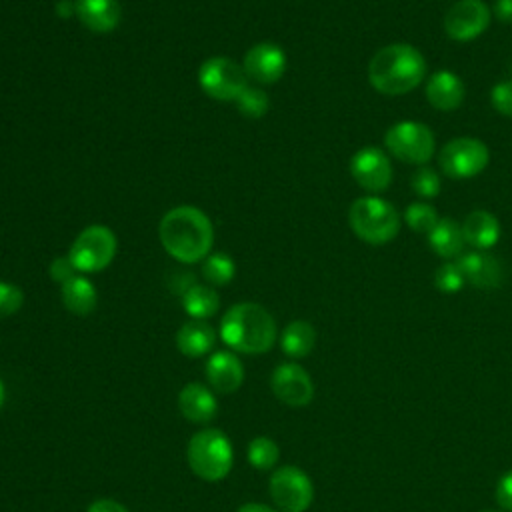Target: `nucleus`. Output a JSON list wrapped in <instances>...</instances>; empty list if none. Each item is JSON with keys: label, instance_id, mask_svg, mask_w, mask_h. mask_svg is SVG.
I'll use <instances>...</instances> for the list:
<instances>
[{"label": "nucleus", "instance_id": "58836bf2", "mask_svg": "<svg viewBox=\"0 0 512 512\" xmlns=\"http://www.w3.org/2000/svg\"><path fill=\"white\" fill-rule=\"evenodd\" d=\"M56 14H58L60 18H68V16L76 14V4H72V0H62V2L58 4V8H56Z\"/></svg>", "mask_w": 512, "mask_h": 512}, {"label": "nucleus", "instance_id": "c756f323", "mask_svg": "<svg viewBox=\"0 0 512 512\" xmlns=\"http://www.w3.org/2000/svg\"><path fill=\"white\" fill-rule=\"evenodd\" d=\"M410 186L412 190L422 196V198H434L440 192V176L436 170H432L430 166H420L416 168V172L410 178Z\"/></svg>", "mask_w": 512, "mask_h": 512}, {"label": "nucleus", "instance_id": "72a5a7b5", "mask_svg": "<svg viewBox=\"0 0 512 512\" xmlns=\"http://www.w3.org/2000/svg\"><path fill=\"white\" fill-rule=\"evenodd\" d=\"M74 272H78V270L74 268V264H72V260H70L68 256L54 258L52 264H50V278H52L54 282H58V284H64V282H68L70 278H74V276H76Z\"/></svg>", "mask_w": 512, "mask_h": 512}, {"label": "nucleus", "instance_id": "6ab92c4d", "mask_svg": "<svg viewBox=\"0 0 512 512\" xmlns=\"http://www.w3.org/2000/svg\"><path fill=\"white\" fill-rule=\"evenodd\" d=\"M78 20L92 32H110L118 26L122 10L118 0H76Z\"/></svg>", "mask_w": 512, "mask_h": 512}, {"label": "nucleus", "instance_id": "f704fd0d", "mask_svg": "<svg viewBox=\"0 0 512 512\" xmlns=\"http://www.w3.org/2000/svg\"><path fill=\"white\" fill-rule=\"evenodd\" d=\"M496 502L506 512H512V470L506 472L496 484Z\"/></svg>", "mask_w": 512, "mask_h": 512}, {"label": "nucleus", "instance_id": "4c0bfd02", "mask_svg": "<svg viewBox=\"0 0 512 512\" xmlns=\"http://www.w3.org/2000/svg\"><path fill=\"white\" fill-rule=\"evenodd\" d=\"M236 512H278L266 504H258V502H248V504H242Z\"/></svg>", "mask_w": 512, "mask_h": 512}, {"label": "nucleus", "instance_id": "c9c22d12", "mask_svg": "<svg viewBox=\"0 0 512 512\" xmlns=\"http://www.w3.org/2000/svg\"><path fill=\"white\" fill-rule=\"evenodd\" d=\"M86 512H130V510L126 506H122L120 502H116V500L102 498V500L92 502Z\"/></svg>", "mask_w": 512, "mask_h": 512}, {"label": "nucleus", "instance_id": "a878e982", "mask_svg": "<svg viewBox=\"0 0 512 512\" xmlns=\"http://www.w3.org/2000/svg\"><path fill=\"white\" fill-rule=\"evenodd\" d=\"M234 274V260L224 252H210L202 260V278L208 282V286H226Z\"/></svg>", "mask_w": 512, "mask_h": 512}, {"label": "nucleus", "instance_id": "7c9ffc66", "mask_svg": "<svg viewBox=\"0 0 512 512\" xmlns=\"http://www.w3.org/2000/svg\"><path fill=\"white\" fill-rule=\"evenodd\" d=\"M434 284H436V288L440 292L454 294V292H458L466 284V280H464V276H462V272H460L456 262H444L434 272Z\"/></svg>", "mask_w": 512, "mask_h": 512}, {"label": "nucleus", "instance_id": "79ce46f5", "mask_svg": "<svg viewBox=\"0 0 512 512\" xmlns=\"http://www.w3.org/2000/svg\"><path fill=\"white\" fill-rule=\"evenodd\" d=\"M60 2H62V0H60Z\"/></svg>", "mask_w": 512, "mask_h": 512}, {"label": "nucleus", "instance_id": "0eeeda50", "mask_svg": "<svg viewBox=\"0 0 512 512\" xmlns=\"http://www.w3.org/2000/svg\"><path fill=\"white\" fill-rule=\"evenodd\" d=\"M384 144L394 158L416 166H424L434 156L436 148L434 132L428 126L412 120L390 126L384 136Z\"/></svg>", "mask_w": 512, "mask_h": 512}, {"label": "nucleus", "instance_id": "a211bd4d", "mask_svg": "<svg viewBox=\"0 0 512 512\" xmlns=\"http://www.w3.org/2000/svg\"><path fill=\"white\" fill-rule=\"evenodd\" d=\"M178 408L186 420L206 424L218 412V402L210 388L198 382H190L178 394Z\"/></svg>", "mask_w": 512, "mask_h": 512}, {"label": "nucleus", "instance_id": "4be33fe9", "mask_svg": "<svg viewBox=\"0 0 512 512\" xmlns=\"http://www.w3.org/2000/svg\"><path fill=\"white\" fill-rule=\"evenodd\" d=\"M62 304L76 316H88L98 304V292L88 278L74 276L62 284Z\"/></svg>", "mask_w": 512, "mask_h": 512}, {"label": "nucleus", "instance_id": "6e6552de", "mask_svg": "<svg viewBox=\"0 0 512 512\" xmlns=\"http://www.w3.org/2000/svg\"><path fill=\"white\" fill-rule=\"evenodd\" d=\"M490 162L488 146L472 136H458L446 142L440 150L438 164L450 178L464 180L480 174Z\"/></svg>", "mask_w": 512, "mask_h": 512}, {"label": "nucleus", "instance_id": "393cba45", "mask_svg": "<svg viewBox=\"0 0 512 512\" xmlns=\"http://www.w3.org/2000/svg\"><path fill=\"white\" fill-rule=\"evenodd\" d=\"M182 306L186 314L194 320H206L216 314L220 300L212 286L206 284H192L182 292Z\"/></svg>", "mask_w": 512, "mask_h": 512}, {"label": "nucleus", "instance_id": "f3484780", "mask_svg": "<svg viewBox=\"0 0 512 512\" xmlns=\"http://www.w3.org/2000/svg\"><path fill=\"white\" fill-rule=\"evenodd\" d=\"M466 96L464 82L452 70H436L426 82V100L432 108L450 112L456 110Z\"/></svg>", "mask_w": 512, "mask_h": 512}, {"label": "nucleus", "instance_id": "ddd939ff", "mask_svg": "<svg viewBox=\"0 0 512 512\" xmlns=\"http://www.w3.org/2000/svg\"><path fill=\"white\" fill-rule=\"evenodd\" d=\"M274 396L288 406H306L314 396V384L310 374L296 362L276 366L270 378Z\"/></svg>", "mask_w": 512, "mask_h": 512}, {"label": "nucleus", "instance_id": "f257e3e1", "mask_svg": "<svg viewBox=\"0 0 512 512\" xmlns=\"http://www.w3.org/2000/svg\"><path fill=\"white\" fill-rule=\"evenodd\" d=\"M162 248L182 264L204 260L214 244V228L206 212L196 206L168 210L158 226Z\"/></svg>", "mask_w": 512, "mask_h": 512}, {"label": "nucleus", "instance_id": "e433bc0d", "mask_svg": "<svg viewBox=\"0 0 512 512\" xmlns=\"http://www.w3.org/2000/svg\"><path fill=\"white\" fill-rule=\"evenodd\" d=\"M492 12L502 24H512V0H496Z\"/></svg>", "mask_w": 512, "mask_h": 512}, {"label": "nucleus", "instance_id": "f8f14e48", "mask_svg": "<svg viewBox=\"0 0 512 512\" xmlns=\"http://www.w3.org/2000/svg\"><path fill=\"white\" fill-rule=\"evenodd\" d=\"M350 174L360 188L368 192H382L392 182V164L384 150L364 146L350 158Z\"/></svg>", "mask_w": 512, "mask_h": 512}, {"label": "nucleus", "instance_id": "423d86ee", "mask_svg": "<svg viewBox=\"0 0 512 512\" xmlns=\"http://www.w3.org/2000/svg\"><path fill=\"white\" fill-rule=\"evenodd\" d=\"M116 236L108 226L102 224H92L86 226L72 242L68 250V258L72 260L74 268L78 272H100L116 256Z\"/></svg>", "mask_w": 512, "mask_h": 512}, {"label": "nucleus", "instance_id": "2eb2a0df", "mask_svg": "<svg viewBox=\"0 0 512 512\" xmlns=\"http://www.w3.org/2000/svg\"><path fill=\"white\" fill-rule=\"evenodd\" d=\"M456 264L464 280L476 288H498L504 280L502 262L484 250L460 254L456 258Z\"/></svg>", "mask_w": 512, "mask_h": 512}, {"label": "nucleus", "instance_id": "ea45409f", "mask_svg": "<svg viewBox=\"0 0 512 512\" xmlns=\"http://www.w3.org/2000/svg\"><path fill=\"white\" fill-rule=\"evenodd\" d=\"M4 396H6V390H4V384H2V380H0V410H2V406H4Z\"/></svg>", "mask_w": 512, "mask_h": 512}, {"label": "nucleus", "instance_id": "2f4dec72", "mask_svg": "<svg viewBox=\"0 0 512 512\" xmlns=\"http://www.w3.org/2000/svg\"><path fill=\"white\" fill-rule=\"evenodd\" d=\"M24 304V292L12 284L0 280V318H8L16 314Z\"/></svg>", "mask_w": 512, "mask_h": 512}, {"label": "nucleus", "instance_id": "20e7f679", "mask_svg": "<svg viewBox=\"0 0 512 512\" xmlns=\"http://www.w3.org/2000/svg\"><path fill=\"white\" fill-rule=\"evenodd\" d=\"M352 232L366 244L380 246L396 238L400 230V214L380 196H362L348 210Z\"/></svg>", "mask_w": 512, "mask_h": 512}, {"label": "nucleus", "instance_id": "5701e85b", "mask_svg": "<svg viewBox=\"0 0 512 512\" xmlns=\"http://www.w3.org/2000/svg\"><path fill=\"white\" fill-rule=\"evenodd\" d=\"M430 248L440 256V258H458L464 250V236L462 228L452 220V218H440L436 226L426 234Z\"/></svg>", "mask_w": 512, "mask_h": 512}, {"label": "nucleus", "instance_id": "f03ea898", "mask_svg": "<svg viewBox=\"0 0 512 512\" xmlns=\"http://www.w3.org/2000/svg\"><path fill=\"white\" fill-rule=\"evenodd\" d=\"M426 76V60L422 52L410 44L396 42L380 48L368 64V80L372 88L386 96L412 92Z\"/></svg>", "mask_w": 512, "mask_h": 512}, {"label": "nucleus", "instance_id": "7ed1b4c3", "mask_svg": "<svg viewBox=\"0 0 512 512\" xmlns=\"http://www.w3.org/2000/svg\"><path fill=\"white\" fill-rule=\"evenodd\" d=\"M220 338L234 352L264 354L276 342V322L272 314L256 302L230 306L220 320Z\"/></svg>", "mask_w": 512, "mask_h": 512}, {"label": "nucleus", "instance_id": "a19ab883", "mask_svg": "<svg viewBox=\"0 0 512 512\" xmlns=\"http://www.w3.org/2000/svg\"><path fill=\"white\" fill-rule=\"evenodd\" d=\"M482 512H496V510H482Z\"/></svg>", "mask_w": 512, "mask_h": 512}, {"label": "nucleus", "instance_id": "c85d7f7f", "mask_svg": "<svg viewBox=\"0 0 512 512\" xmlns=\"http://www.w3.org/2000/svg\"><path fill=\"white\" fill-rule=\"evenodd\" d=\"M236 106H238L242 116L258 120V118H262L268 112L270 100H268V94L262 88L246 86L242 90V94L236 98Z\"/></svg>", "mask_w": 512, "mask_h": 512}, {"label": "nucleus", "instance_id": "aec40b11", "mask_svg": "<svg viewBox=\"0 0 512 512\" xmlns=\"http://www.w3.org/2000/svg\"><path fill=\"white\" fill-rule=\"evenodd\" d=\"M460 228L464 242L476 250H488L500 240V222L488 210H472Z\"/></svg>", "mask_w": 512, "mask_h": 512}, {"label": "nucleus", "instance_id": "b1692460", "mask_svg": "<svg viewBox=\"0 0 512 512\" xmlns=\"http://www.w3.org/2000/svg\"><path fill=\"white\" fill-rule=\"evenodd\" d=\"M316 344V330L306 320L290 322L280 336V346L286 356L290 358H304L312 352Z\"/></svg>", "mask_w": 512, "mask_h": 512}, {"label": "nucleus", "instance_id": "473e14b6", "mask_svg": "<svg viewBox=\"0 0 512 512\" xmlns=\"http://www.w3.org/2000/svg\"><path fill=\"white\" fill-rule=\"evenodd\" d=\"M490 104L502 116H512V80H504L492 86Z\"/></svg>", "mask_w": 512, "mask_h": 512}, {"label": "nucleus", "instance_id": "39448f33", "mask_svg": "<svg viewBox=\"0 0 512 512\" xmlns=\"http://www.w3.org/2000/svg\"><path fill=\"white\" fill-rule=\"evenodd\" d=\"M186 458L198 478L206 482H218L232 470L234 452L228 436L222 430L206 428L190 438Z\"/></svg>", "mask_w": 512, "mask_h": 512}, {"label": "nucleus", "instance_id": "cd10ccee", "mask_svg": "<svg viewBox=\"0 0 512 512\" xmlns=\"http://www.w3.org/2000/svg\"><path fill=\"white\" fill-rule=\"evenodd\" d=\"M438 220L440 218H438L436 208L426 202H412L404 210V222L408 224L410 230L420 232V234H428L436 226Z\"/></svg>", "mask_w": 512, "mask_h": 512}, {"label": "nucleus", "instance_id": "412c9836", "mask_svg": "<svg viewBox=\"0 0 512 512\" xmlns=\"http://www.w3.org/2000/svg\"><path fill=\"white\" fill-rule=\"evenodd\" d=\"M216 332L206 320H188L176 332V346L184 356L200 358L214 348Z\"/></svg>", "mask_w": 512, "mask_h": 512}, {"label": "nucleus", "instance_id": "dca6fc26", "mask_svg": "<svg viewBox=\"0 0 512 512\" xmlns=\"http://www.w3.org/2000/svg\"><path fill=\"white\" fill-rule=\"evenodd\" d=\"M206 380L220 394L236 392L244 382V368L236 354L228 350L214 352L206 362Z\"/></svg>", "mask_w": 512, "mask_h": 512}, {"label": "nucleus", "instance_id": "4468645a", "mask_svg": "<svg viewBox=\"0 0 512 512\" xmlns=\"http://www.w3.org/2000/svg\"><path fill=\"white\" fill-rule=\"evenodd\" d=\"M242 68L246 78L256 84H274L284 76L286 54L278 44L258 42L244 54Z\"/></svg>", "mask_w": 512, "mask_h": 512}, {"label": "nucleus", "instance_id": "9b49d317", "mask_svg": "<svg viewBox=\"0 0 512 512\" xmlns=\"http://www.w3.org/2000/svg\"><path fill=\"white\" fill-rule=\"evenodd\" d=\"M492 20V10L482 0H458L444 16V32L456 42L478 38Z\"/></svg>", "mask_w": 512, "mask_h": 512}, {"label": "nucleus", "instance_id": "9d476101", "mask_svg": "<svg viewBox=\"0 0 512 512\" xmlns=\"http://www.w3.org/2000/svg\"><path fill=\"white\" fill-rule=\"evenodd\" d=\"M268 490L282 512H306L314 498V486L308 474L290 464L272 472Z\"/></svg>", "mask_w": 512, "mask_h": 512}, {"label": "nucleus", "instance_id": "bb28decb", "mask_svg": "<svg viewBox=\"0 0 512 512\" xmlns=\"http://www.w3.org/2000/svg\"><path fill=\"white\" fill-rule=\"evenodd\" d=\"M246 456H248V462L256 470H270V468H274L278 464L280 448H278V444L272 438L258 436V438L250 440Z\"/></svg>", "mask_w": 512, "mask_h": 512}, {"label": "nucleus", "instance_id": "1a4fd4ad", "mask_svg": "<svg viewBox=\"0 0 512 512\" xmlns=\"http://www.w3.org/2000/svg\"><path fill=\"white\" fill-rule=\"evenodd\" d=\"M198 84L210 98L228 102L242 94V90L248 86V78L242 64L226 56H212L200 64Z\"/></svg>", "mask_w": 512, "mask_h": 512}]
</instances>
